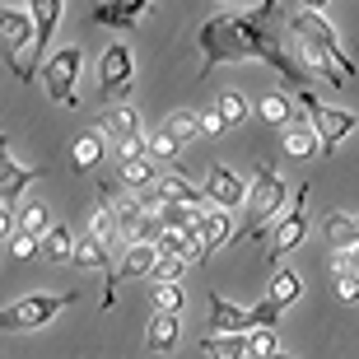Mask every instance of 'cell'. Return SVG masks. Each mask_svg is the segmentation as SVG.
<instances>
[{
    "label": "cell",
    "mask_w": 359,
    "mask_h": 359,
    "mask_svg": "<svg viewBox=\"0 0 359 359\" xmlns=\"http://www.w3.org/2000/svg\"><path fill=\"white\" fill-rule=\"evenodd\" d=\"M276 350H280V332H271V327L248 332V355H252V359H271Z\"/></svg>",
    "instance_id": "obj_36"
},
{
    "label": "cell",
    "mask_w": 359,
    "mask_h": 359,
    "mask_svg": "<svg viewBox=\"0 0 359 359\" xmlns=\"http://www.w3.org/2000/svg\"><path fill=\"white\" fill-rule=\"evenodd\" d=\"M89 238L98 243H112L117 238V215H112V196H98L89 210Z\"/></svg>",
    "instance_id": "obj_30"
},
{
    "label": "cell",
    "mask_w": 359,
    "mask_h": 359,
    "mask_svg": "<svg viewBox=\"0 0 359 359\" xmlns=\"http://www.w3.org/2000/svg\"><path fill=\"white\" fill-rule=\"evenodd\" d=\"M191 238H196V248L205 257L219 252V248H229V243L238 238V229H233V215L215 210V205H205V210L196 215V224H191Z\"/></svg>",
    "instance_id": "obj_14"
},
{
    "label": "cell",
    "mask_w": 359,
    "mask_h": 359,
    "mask_svg": "<svg viewBox=\"0 0 359 359\" xmlns=\"http://www.w3.org/2000/svg\"><path fill=\"white\" fill-rule=\"evenodd\" d=\"M355 229H359V215H355Z\"/></svg>",
    "instance_id": "obj_44"
},
{
    "label": "cell",
    "mask_w": 359,
    "mask_h": 359,
    "mask_svg": "<svg viewBox=\"0 0 359 359\" xmlns=\"http://www.w3.org/2000/svg\"><path fill=\"white\" fill-rule=\"evenodd\" d=\"M271 359H290V355H285V350H276V355H271Z\"/></svg>",
    "instance_id": "obj_43"
},
{
    "label": "cell",
    "mask_w": 359,
    "mask_h": 359,
    "mask_svg": "<svg viewBox=\"0 0 359 359\" xmlns=\"http://www.w3.org/2000/svg\"><path fill=\"white\" fill-rule=\"evenodd\" d=\"M121 182L131 187V191H140V187H154V182H159V173H154V159H149V154H140V159H121Z\"/></svg>",
    "instance_id": "obj_33"
},
{
    "label": "cell",
    "mask_w": 359,
    "mask_h": 359,
    "mask_svg": "<svg viewBox=\"0 0 359 359\" xmlns=\"http://www.w3.org/2000/svg\"><path fill=\"white\" fill-rule=\"evenodd\" d=\"M131 84H135V56L126 52V42H112V47L98 56V103L121 98Z\"/></svg>",
    "instance_id": "obj_10"
},
{
    "label": "cell",
    "mask_w": 359,
    "mask_h": 359,
    "mask_svg": "<svg viewBox=\"0 0 359 359\" xmlns=\"http://www.w3.org/2000/svg\"><path fill=\"white\" fill-rule=\"evenodd\" d=\"M163 131L173 135L177 145H187V140H201V112H191V107H177V112H168V121H163Z\"/></svg>",
    "instance_id": "obj_31"
},
{
    "label": "cell",
    "mask_w": 359,
    "mask_h": 359,
    "mask_svg": "<svg viewBox=\"0 0 359 359\" xmlns=\"http://www.w3.org/2000/svg\"><path fill=\"white\" fill-rule=\"evenodd\" d=\"M285 28H290V38H294V42H318V47H327V52L346 56L336 24L318 10V5H299V10H290V14H285Z\"/></svg>",
    "instance_id": "obj_9"
},
{
    "label": "cell",
    "mask_w": 359,
    "mask_h": 359,
    "mask_svg": "<svg viewBox=\"0 0 359 359\" xmlns=\"http://www.w3.org/2000/svg\"><path fill=\"white\" fill-rule=\"evenodd\" d=\"M201 191H205V205H215V210H224V215H233V210L248 205V182H243L229 163H210Z\"/></svg>",
    "instance_id": "obj_11"
},
{
    "label": "cell",
    "mask_w": 359,
    "mask_h": 359,
    "mask_svg": "<svg viewBox=\"0 0 359 359\" xmlns=\"http://www.w3.org/2000/svg\"><path fill=\"white\" fill-rule=\"evenodd\" d=\"M112 215H117V233L126 238V248H131V243L140 238V224H145L140 196H112Z\"/></svg>",
    "instance_id": "obj_20"
},
{
    "label": "cell",
    "mask_w": 359,
    "mask_h": 359,
    "mask_svg": "<svg viewBox=\"0 0 359 359\" xmlns=\"http://www.w3.org/2000/svg\"><path fill=\"white\" fill-rule=\"evenodd\" d=\"M308 238V187H294L290 191V210L276 219L271 229V248H266V266H280V257L294 252L299 243Z\"/></svg>",
    "instance_id": "obj_7"
},
{
    "label": "cell",
    "mask_w": 359,
    "mask_h": 359,
    "mask_svg": "<svg viewBox=\"0 0 359 359\" xmlns=\"http://www.w3.org/2000/svg\"><path fill=\"white\" fill-rule=\"evenodd\" d=\"M299 294H304V280L294 276L290 266H276V271H271V290H266V299H271V304L290 308V304H299Z\"/></svg>",
    "instance_id": "obj_25"
},
{
    "label": "cell",
    "mask_w": 359,
    "mask_h": 359,
    "mask_svg": "<svg viewBox=\"0 0 359 359\" xmlns=\"http://www.w3.org/2000/svg\"><path fill=\"white\" fill-rule=\"evenodd\" d=\"M154 266H159V248H154V243H135V248H126V252L112 262V276H107V290H103V308L107 313L117 308V285H131V280L154 276Z\"/></svg>",
    "instance_id": "obj_8"
},
{
    "label": "cell",
    "mask_w": 359,
    "mask_h": 359,
    "mask_svg": "<svg viewBox=\"0 0 359 359\" xmlns=\"http://www.w3.org/2000/svg\"><path fill=\"white\" fill-rule=\"evenodd\" d=\"M201 131H205V135H219L224 126H219V117H215V112H201Z\"/></svg>",
    "instance_id": "obj_42"
},
{
    "label": "cell",
    "mask_w": 359,
    "mask_h": 359,
    "mask_svg": "<svg viewBox=\"0 0 359 359\" xmlns=\"http://www.w3.org/2000/svg\"><path fill=\"white\" fill-rule=\"evenodd\" d=\"M42 257H47V262H56V266H61V262H70V257H75V233H70L66 224H52L47 233H42Z\"/></svg>",
    "instance_id": "obj_29"
},
{
    "label": "cell",
    "mask_w": 359,
    "mask_h": 359,
    "mask_svg": "<svg viewBox=\"0 0 359 359\" xmlns=\"http://www.w3.org/2000/svg\"><path fill=\"white\" fill-rule=\"evenodd\" d=\"M201 355L205 359H248V336H205Z\"/></svg>",
    "instance_id": "obj_32"
},
{
    "label": "cell",
    "mask_w": 359,
    "mask_h": 359,
    "mask_svg": "<svg viewBox=\"0 0 359 359\" xmlns=\"http://www.w3.org/2000/svg\"><path fill=\"white\" fill-rule=\"evenodd\" d=\"M0 56L10 61V70L19 80H33V19H28V5L14 10V5H0Z\"/></svg>",
    "instance_id": "obj_3"
},
{
    "label": "cell",
    "mask_w": 359,
    "mask_h": 359,
    "mask_svg": "<svg viewBox=\"0 0 359 359\" xmlns=\"http://www.w3.org/2000/svg\"><path fill=\"white\" fill-rule=\"evenodd\" d=\"M149 14L145 0H112V5H93V24L103 28H135Z\"/></svg>",
    "instance_id": "obj_17"
},
{
    "label": "cell",
    "mask_w": 359,
    "mask_h": 359,
    "mask_svg": "<svg viewBox=\"0 0 359 359\" xmlns=\"http://www.w3.org/2000/svg\"><path fill=\"white\" fill-rule=\"evenodd\" d=\"M182 304H187L182 285H154V313H177L182 318Z\"/></svg>",
    "instance_id": "obj_35"
},
{
    "label": "cell",
    "mask_w": 359,
    "mask_h": 359,
    "mask_svg": "<svg viewBox=\"0 0 359 359\" xmlns=\"http://www.w3.org/2000/svg\"><path fill=\"white\" fill-rule=\"evenodd\" d=\"M285 177L276 173V163H257L252 187H248V205H243V229L238 238H262L271 229V219L285 215Z\"/></svg>",
    "instance_id": "obj_2"
},
{
    "label": "cell",
    "mask_w": 359,
    "mask_h": 359,
    "mask_svg": "<svg viewBox=\"0 0 359 359\" xmlns=\"http://www.w3.org/2000/svg\"><path fill=\"white\" fill-rule=\"evenodd\" d=\"M205 336H248V308L229 304L224 294L210 290V322H205Z\"/></svg>",
    "instance_id": "obj_16"
},
{
    "label": "cell",
    "mask_w": 359,
    "mask_h": 359,
    "mask_svg": "<svg viewBox=\"0 0 359 359\" xmlns=\"http://www.w3.org/2000/svg\"><path fill=\"white\" fill-rule=\"evenodd\" d=\"M5 252H10L14 262H28L33 252H42V243H38V238H28V233H14V238L5 243Z\"/></svg>",
    "instance_id": "obj_38"
},
{
    "label": "cell",
    "mask_w": 359,
    "mask_h": 359,
    "mask_svg": "<svg viewBox=\"0 0 359 359\" xmlns=\"http://www.w3.org/2000/svg\"><path fill=\"white\" fill-rule=\"evenodd\" d=\"M80 66H84L80 47H61V52L47 56V66H42L38 75H42V89H47L52 103H61V107L80 103V93H75V84H80Z\"/></svg>",
    "instance_id": "obj_6"
},
{
    "label": "cell",
    "mask_w": 359,
    "mask_h": 359,
    "mask_svg": "<svg viewBox=\"0 0 359 359\" xmlns=\"http://www.w3.org/2000/svg\"><path fill=\"white\" fill-rule=\"evenodd\" d=\"M215 117H219L224 131L243 126V121H248V98H243L238 89H219V98H215Z\"/></svg>",
    "instance_id": "obj_27"
},
{
    "label": "cell",
    "mask_w": 359,
    "mask_h": 359,
    "mask_svg": "<svg viewBox=\"0 0 359 359\" xmlns=\"http://www.w3.org/2000/svg\"><path fill=\"white\" fill-rule=\"evenodd\" d=\"M80 271H107L112 276V262H107V243H98V238H75V257H70Z\"/></svg>",
    "instance_id": "obj_26"
},
{
    "label": "cell",
    "mask_w": 359,
    "mask_h": 359,
    "mask_svg": "<svg viewBox=\"0 0 359 359\" xmlns=\"http://www.w3.org/2000/svg\"><path fill=\"white\" fill-rule=\"evenodd\" d=\"M294 98H299V107H304L308 117V126H313V131H318V140H322V154H336V149H341V140H346V135H355V126H359V117L355 112H350V107H336V103H318V93L313 89H299L294 93Z\"/></svg>",
    "instance_id": "obj_4"
},
{
    "label": "cell",
    "mask_w": 359,
    "mask_h": 359,
    "mask_svg": "<svg viewBox=\"0 0 359 359\" xmlns=\"http://www.w3.org/2000/svg\"><path fill=\"white\" fill-rule=\"evenodd\" d=\"M280 318H285V308H280V304H271V299H262V304H252V308H248V332H262V327H271V332H276V327H280Z\"/></svg>",
    "instance_id": "obj_34"
},
{
    "label": "cell",
    "mask_w": 359,
    "mask_h": 359,
    "mask_svg": "<svg viewBox=\"0 0 359 359\" xmlns=\"http://www.w3.org/2000/svg\"><path fill=\"white\" fill-rule=\"evenodd\" d=\"M61 14H66V5L61 0H33L28 5V19H33V66H47V56H52V33L56 24H61Z\"/></svg>",
    "instance_id": "obj_13"
},
{
    "label": "cell",
    "mask_w": 359,
    "mask_h": 359,
    "mask_svg": "<svg viewBox=\"0 0 359 359\" xmlns=\"http://www.w3.org/2000/svg\"><path fill=\"white\" fill-rule=\"evenodd\" d=\"M285 154H294V159H313V154H322L318 131H313L308 121H294V126H285Z\"/></svg>",
    "instance_id": "obj_23"
},
{
    "label": "cell",
    "mask_w": 359,
    "mask_h": 359,
    "mask_svg": "<svg viewBox=\"0 0 359 359\" xmlns=\"http://www.w3.org/2000/svg\"><path fill=\"white\" fill-rule=\"evenodd\" d=\"M322 233L332 243V252H346V248H359V229H355V215L346 210H332L322 219Z\"/></svg>",
    "instance_id": "obj_21"
},
{
    "label": "cell",
    "mask_w": 359,
    "mask_h": 359,
    "mask_svg": "<svg viewBox=\"0 0 359 359\" xmlns=\"http://www.w3.org/2000/svg\"><path fill=\"white\" fill-rule=\"evenodd\" d=\"M145 154H149V159H177V154H182V145H177L168 131H154L145 140Z\"/></svg>",
    "instance_id": "obj_37"
},
{
    "label": "cell",
    "mask_w": 359,
    "mask_h": 359,
    "mask_svg": "<svg viewBox=\"0 0 359 359\" xmlns=\"http://www.w3.org/2000/svg\"><path fill=\"white\" fill-rule=\"evenodd\" d=\"M38 177H42V168L19 163V159H14V149H10V140L0 135V205H19V196H24Z\"/></svg>",
    "instance_id": "obj_12"
},
{
    "label": "cell",
    "mask_w": 359,
    "mask_h": 359,
    "mask_svg": "<svg viewBox=\"0 0 359 359\" xmlns=\"http://www.w3.org/2000/svg\"><path fill=\"white\" fill-rule=\"evenodd\" d=\"M336 299L341 304H359V276H336Z\"/></svg>",
    "instance_id": "obj_41"
},
{
    "label": "cell",
    "mask_w": 359,
    "mask_h": 359,
    "mask_svg": "<svg viewBox=\"0 0 359 359\" xmlns=\"http://www.w3.org/2000/svg\"><path fill=\"white\" fill-rule=\"evenodd\" d=\"M103 154H107L103 131H84L80 140H75V149H70V163H75V173H89V168H98Z\"/></svg>",
    "instance_id": "obj_22"
},
{
    "label": "cell",
    "mask_w": 359,
    "mask_h": 359,
    "mask_svg": "<svg viewBox=\"0 0 359 359\" xmlns=\"http://www.w3.org/2000/svg\"><path fill=\"white\" fill-rule=\"evenodd\" d=\"M98 131H103V140H117V149H126V145H140V140H145V121H140V112H135V107H107L103 112V126H98Z\"/></svg>",
    "instance_id": "obj_15"
},
{
    "label": "cell",
    "mask_w": 359,
    "mask_h": 359,
    "mask_svg": "<svg viewBox=\"0 0 359 359\" xmlns=\"http://www.w3.org/2000/svg\"><path fill=\"white\" fill-rule=\"evenodd\" d=\"M52 224L56 219H52V205H47V201H24V205H19V233H28V238L42 243V233H47Z\"/></svg>",
    "instance_id": "obj_24"
},
{
    "label": "cell",
    "mask_w": 359,
    "mask_h": 359,
    "mask_svg": "<svg viewBox=\"0 0 359 359\" xmlns=\"http://www.w3.org/2000/svg\"><path fill=\"white\" fill-rule=\"evenodd\" d=\"M154 196H159L163 205H191V210H205V191H196L182 173L159 177V182H154Z\"/></svg>",
    "instance_id": "obj_19"
},
{
    "label": "cell",
    "mask_w": 359,
    "mask_h": 359,
    "mask_svg": "<svg viewBox=\"0 0 359 359\" xmlns=\"http://www.w3.org/2000/svg\"><path fill=\"white\" fill-rule=\"evenodd\" d=\"M271 14H280L276 0H266V5H257V10H248V14L243 10L210 14V19L196 28V47H201V70L196 75L201 80H205L215 66H229V61H266V66L280 70L290 84L308 89V75H304V66L294 61V52L280 38L266 33Z\"/></svg>",
    "instance_id": "obj_1"
},
{
    "label": "cell",
    "mask_w": 359,
    "mask_h": 359,
    "mask_svg": "<svg viewBox=\"0 0 359 359\" xmlns=\"http://www.w3.org/2000/svg\"><path fill=\"white\" fill-rule=\"evenodd\" d=\"M75 299H80L75 290H66V294H24V299H14L10 308H0V332H38V327H47L66 304H75Z\"/></svg>",
    "instance_id": "obj_5"
},
{
    "label": "cell",
    "mask_w": 359,
    "mask_h": 359,
    "mask_svg": "<svg viewBox=\"0 0 359 359\" xmlns=\"http://www.w3.org/2000/svg\"><path fill=\"white\" fill-rule=\"evenodd\" d=\"M332 271H336V276H359V248L332 252Z\"/></svg>",
    "instance_id": "obj_39"
},
{
    "label": "cell",
    "mask_w": 359,
    "mask_h": 359,
    "mask_svg": "<svg viewBox=\"0 0 359 359\" xmlns=\"http://www.w3.org/2000/svg\"><path fill=\"white\" fill-rule=\"evenodd\" d=\"M257 117L271 121V126H280V131L299 121V117H294V103L285 98V93H262V98H257Z\"/></svg>",
    "instance_id": "obj_28"
},
{
    "label": "cell",
    "mask_w": 359,
    "mask_h": 359,
    "mask_svg": "<svg viewBox=\"0 0 359 359\" xmlns=\"http://www.w3.org/2000/svg\"><path fill=\"white\" fill-rule=\"evenodd\" d=\"M14 233H19V210H14V205H0V248H5Z\"/></svg>",
    "instance_id": "obj_40"
},
{
    "label": "cell",
    "mask_w": 359,
    "mask_h": 359,
    "mask_svg": "<svg viewBox=\"0 0 359 359\" xmlns=\"http://www.w3.org/2000/svg\"><path fill=\"white\" fill-rule=\"evenodd\" d=\"M177 341H182V318L177 313H154L145 327V346L154 355H168V350H177Z\"/></svg>",
    "instance_id": "obj_18"
}]
</instances>
